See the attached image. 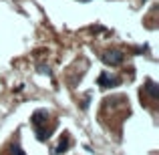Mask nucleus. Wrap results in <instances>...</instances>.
Here are the masks:
<instances>
[{
  "label": "nucleus",
  "mask_w": 159,
  "mask_h": 155,
  "mask_svg": "<svg viewBox=\"0 0 159 155\" xmlns=\"http://www.w3.org/2000/svg\"><path fill=\"white\" fill-rule=\"evenodd\" d=\"M39 71H40V73H47V75L51 73V69H48V66H44V65H40V66H39Z\"/></svg>",
  "instance_id": "obj_7"
},
{
  "label": "nucleus",
  "mask_w": 159,
  "mask_h": 155,
  "mask_svg": "<svg viewBox=\"0 0 159 155\" xmlns=\"http://www.w3.org/2000/svg\"><path fill=\"white\" fill-rule=\"evenodd\" d=\"M121 61H123V52L117 51V48H111V51H107L103 54V62H105V65L115 66V65H121Z\"/></svg>",
  "instance_id": "obj_2"
},
{
  "label": "nucleus",
  "mask_w": 159,
  "mask_h": 155,
  "mask_svg": "<svg viewBox=\"0 0 159 155\" xmlns=\"http://www.w3.org/2000/svg\"><path fill=\"white\" fill-rule=\"evenodd\" d=\"M145 91H147V95L151 99H159V87L153 81H147V83H145Z\"/></svg>",
  "instance_id": "obj_4"
},
{
  "label": "nucleus",
  "mask_w": 159,
  "mask_h": 155,
  "mask_svg": "<svg viewBox=\"0 0 159 155\" xmlns=\"http://www.w3.org/2000/svg\"><path fill=\"white\" fill-rule=\"evenodd\" d=\"M119 85H121V81L117 77H111L107 73L99 75V87H103V89H111V87H119Z\"/></svg>",
  "instance_id": "obj_3"
},
{
  "label": "nucleus",
  "mask_w": 159,
  "mask_h": 155,
  "mask_svg": "<svg viewBox=\"0 0 159 155\" xmlns=\"http://www.w3.org/2000/svg\"><path fill=\"white\" fill-rule=\"evenodd\" d=\"M47 121H48V113L44 111V109H39V111L32 113V125H34V133H36V137L40 135L43 127L47 125Z\"/></svg>",
  "instance_id": "obj_1"
},
{
  "label": "nucleus",
  "mask_w": 159,
  "mask_h": 155,
  "mask_svg": "<svg viewBox=\"0 0 159 155\" xmlns=\"http://www.w3.org/2000/svg\"><path fill=\"white\" fill-rule=\"evenodd\" d=\"M81 2H89V0H81Z\"/></svg>",
  "instance_id": "obj_8"
},
{
  "label": "nucleus",
  "mask_w": 159,
  "mask_h": 155,
  "mask_svg": "<svg viewBox=\"0 0 159 155\" xmlns=\"http://www.w3.org/2000/svg\"><path fill=\"white\" fill-rule=\"evenodd\" d=\"M69 145H70V143H69L66 139H61V143H58V147L54 149V153H52V155H61L62 151H66V149H69Z\"/></svg>",
  "instance_id": "obj_5"
},
{
  "label": "nucleus",
  "mask_w": 159,
  "mask_h": 155,
  "mask_svg": "<svg viewBox=\"0 0 159 155\" xmlns=\"http://www.w3.org/2000/svg\"><path fill=\"white\" fill-rule=\"evenodd\" d=\"M10 153H12V155H26V153L22 151V147H20L18 143H14V145L10 147Z\"/></svg>",
  "instance_id": "obj_6"
}]
</instances>
